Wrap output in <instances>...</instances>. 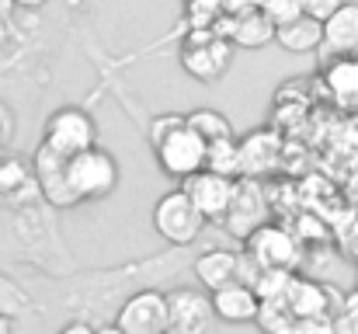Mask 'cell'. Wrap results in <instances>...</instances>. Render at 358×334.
<instances>
[{"mask_svg":"<svg viewBox=\"0 0 358 334\" xmlns=\"http://www.w3.org/2000/svg\"><path fill=\"white\" fill-rule=\"evenodd\" d=\"M66 185L80 202H98V199H108L115 188H119V164L108 150L101 146H91V150H80L73 157H66Z\"/></svg>","mask_w":358,"mask_h":334,"instance_id":"obj_1","label":"cell"},{"mask_svg":"<svg viewBox=\"0 0 358 334\" xmlns=\"http://www.w3.org/2000/svg\"><path fill=\"white\" fill-rule=\"evenodd\" d=\"M153 230L171 244V247H188L202 237L206 230V216L199 213V206L192 202V195L185 188H171L157 199L153 213H150Z\"/></svg>","mask_w":358,"mask_h":334,"instance_id":"obj_2","label":"cell"},{"mask_svg":"<svg viewBox=\"0 0 358 334\" xmlns=\"http://www.w3.org/2000/svg\"><path fill=\"white\" fill-rule=\"evenodd\" d=\"M234 46L220 39L213 28H192L185 46H181V70L195 77L199 84H216L230 70Z\"/></svg>","mask_w":358,"mask_h":334,"instance_id":"obj_3","label":"cell"},{"mask_svg":"<svg viewBox=\"0 0 358 334\" xmlns=\"http://www.w3.org/2000/svg\"><path fill=\"white\" fill-rule=\"evenodd\" d=\"M150 146H153L157 167H160L164 174L178 178V181H185V178H192L195 171L206 167V139H202L188 122L174 125L171 132H164V136L153 139Z\"/></svg>","mask_w":358,"mask_h":334,"instance_id":"obj_4","label":"cell"},{"mask_svg":"<svg viewBox=\"0 0 358 334\" xmlns=\"http://www.w3.org/2000/svg\"><path fill=\"white\" fill-rule=\"evenodd\" d=\"M112 324L122 334H167V293L153 286L132 289L119 303Z\"/></svg>","mask_w":358,"mask_h":334,"instance_id":"obj_5","label":"cell"},{"mask_svg":"<svg viewBox=\"0 0 358 334\" xmlns=\"http://www.w3.org/2000/svg\"><path fill=\"white\" fill-rule=\"evenodd\" d=\"M223 226L230 237L247 240L261 223H268V195H264V185L257 178H247L240 174L234 178V192H230V206L223 213Z\"/></svg>","mask_w":358,"mask_h":334,"instance_id":"obj_6","label":"cell"},{"mask_svg":"<svg viewBox=\"0 0 358 334\" xmlns=\"http://www.w3.org/2000/svg\"><path fill=\"white\" fill-rule=\"evenodd\" d=\"M42 143H49L52 150L73 157L80 150H91L98 146V122L91 118V111L84 109H56L45 118V129H42Z\"/></svg>","mask_w":358,"mask_h":334,"instance_id":"obj_7","label":"cell"},{"mask_svg":"<svg viewBox=\"0 0 358 334\" xmlns=\"http://www.w3.org/2000/svg\"><path fill=\"white\" fill-rule=\"evenodd\" d=\"M213 296L199 286H178L167 293V334H213Z\"/></svg>","mask_w":358,"mask_h":334,"instance_id":"obj_8","label":"cell"},{"mask_svg":"<svg viewBox=\"0 0 358 334\" xmlns=\"http://www.w3.org/2000/svg\"><path fill=\"white\" fill-rule=\"evenodd\" d=\"M243 251L261 265V268H282V272H292L303 258L299 251V240L285 230V226H271V223H261L247 240H243Z\"/></svg>","mask_w":358,"mask_h":334,"instance_id":"obj_9","label":"cell"},{"mask_svg":"<svg viewBox=\"0 0 358 334\" xmlns=\"http://www.w3.org/2000/svg\"><path fill=\"white\" fill-rule=\"evenodd\" d=\"M31 174H35V185L42 192V199L52 206V209H70L77 206L70 185H66V153L52 150L49 143H38L35 157H31Z\"/></svg>","mask_w":358,"mask_h":334,"instance_id":"obj_10","label":"cell"},{"mask_svg":"<svg viewBox=\"0 0 358 334\" xmlns=\"http://www.w3.org/2000/svg\"><path fill=\"white\" fill-rule=\"evenodd\" d=\"M181 188L192 195V202L199 206V213L206 216V223H220L227 206H230V192H234V178H223L216 171H195L192 178L181 181Z\"/></svg>","mask_w":358,"mask_h":334,"instance_id":"obj_11","label":"cell"},{"mask_svg":"<svg viewBox=\"0 0 358 334\" xmlns=\"http://www.w3.org/2000/svg\"><path fill=\"white\" fill-rule=\"evenodd\" d=\"M209 296H213L216 321H223V324H254L257 321L261 300H257V293L247 282H227V286H220Z\"/></svg>","mask_w":358,"mask_h":334,"instance_id":"obj_12","label":"cell"},{"mask_svg":"<svg viewBox=\"0 0 358 334\" xmlns=\"http://www.w3.org/2000/svg\"><path fill=\"white\" fill-rule=\"evenodd\" d=\"M358 49V4L345 0L327 21H324V39H320V56H348Z\"/></svg>","mask_w":358,"mask_h":334,"instance_id":"obj_13","label":"cell"},{"mask_svg":"<svg viewBox=\"0 0 358 334\" xmlns=\"http://www.w3.org/2000/svg\"><path fill=\"white\" fill-rule=\"evenodd\" d=\"M331 296H334V286H324V282L292 275L282 303L292 310L296 321L299 317H331Z\"/></svg>","mask_w":358,"mask_h":334,"instance_id":"obj_14","label":"cell"},{"mask_svg":"<svg viewBox=\"0 0 358 334\" xmlns=\"http://www.w3.org/2000/svg\"><path fill=\"white\" fill-rule=\"evenodd\" d=\"M192 275L199 279V286L206 293H216L227 282H237V251L227 247H209L192 261Z\"/></svg>","mask_w":358,"mask_h":334,"instance_id":"obj_15","label":"cell"},{"mask_svg":"<svg viewBox=\"0 0 358 334\" xmlns=\"http://www.w3.org/2000/svg\"><path fill=\"white\" fill-rule=\"evenodd\" d=\"M271 42H275V21L261 7L230 14V46L234 49H264Z\"/></svg>","mask_w":358,"mask_h":334,"instance_id":"obj_16","label":"cell"},{"mask_svg":"<svg viewBox=\"0 0 358 334\" xmlns=\"http://www.w3.org/2000/svg\"><path fill=\"white\" fill-rule=\"evenodd\" d=\"M320 39H324V25L310 14H299L285 25H275V42L285 53H317Z\"/></svg>","mask_w":358,"mask_h":334,"instance_id":"obj_17","label":"cell"},{"mask_svg":"<svg viewBox=\"0 0 358 334\" xmlns=\"http://www.w3.org/2000/svg\"><path fill=\"white\" fill-rule=\"evenodd\" d=\"M275 160H278V139L271 132H250L247 139H240V174L261 178L275 167Z\"/></svg>","mask_w":358,"mask_h":334,"instance_id":"obj_18","label":"cell"},{"mask_svg":"<svg viewBox=\"0 0 358 334\" xmlns=\"http://www.w3.org/2000/svg\"><path fill=\"white\" fill-rule=\"evenodd\" d=\"M327 84H331V91H334L338 102H345V105L358 102V56L355 53H348V56H331Z\"/></svg>","mask_w":358,"mask_h":334,"instance_id":"obj_19","label":"cell"},{"mask_svg":"<svg viewBox=\"0 0 358 334\" xmlns=\"http://www.w3.org/2000/svg\"><path fill=\"white\" fill-rule=\"evenodd\" d=\"M206 171H216L223 178H240V139L223 136L206 143Z\"/></svg>","mask_w":358,"mask_h":334,"instance_id":"obj_20","label":"cell"},{"mask_svg":"<svg viewBox=\"0 0 358 334\" xmlns=\"http://www.w3.org/2000/svg\"><path fill=\"white\" fill-rule=\"evenodd\" d=\"M185 122L209 143V139H223V136H234V122L223 115L220 109H195L185 115Z\"/></svg>","mask_w":358,"mask_h":334,"instance_id":"obj_21","label":"cell"},{"mask_svg":"<svg viewBox=\"0 0 358 334\" xmlns=\"http://www.w3.org/2000/svg\"><path fill=\"white\" fill-rule=\"evenodd\" d=\"M31 307H35L31 293H28L21 282H14L10 275L0 272V314H3V317H21V314H28Z\"/></svg>","mask_w":358,"mask_h":334,"instance_id":"obj_22","label":"cell"},{"mask_svg":"<svg viewBox=\"0 0 358 334\" xmlns=\"http://www.w3.org/2000/svg\"><path fill=\"white\" fill-rule=\"evenodd\" d=\"M254 324H261V331L264 334H292L296 317H292V310H289L282 300H268V303H261Z\"/></svg>","mask_w":358,"mask_h":334,"instance_id":"obj_23","label":"cell"},{"mask_svg":"<svg viewBox=\"0 0 358 334\" xmlns=\"http://www.w3.org/2000/svg\"><path fill=\"white\" fill-rule=\"evenodd\" d=\"M292 275H296V272H282V268H264V272L257 275V282H254L250 289L257 293V300H261V303H268V300H285V289H289Z\"/></svg>","mask_w":358,"mask_h":334,"instance_id":"obj_24","label":"cell"},{"mask_svg":"<svg viewBox=\"0 0 358 334\" xmlns=\"http://www.w3.org/2000/svg\"><path fill=\"white\" fill-rule=\"evenodd\" d=\"M220 14H223V0H185V18L192 28H213Z\"/></svg>","mask_w":358,"mask_h":334,"instance_id":"obj_25","label":"cell"},{"mask_svg":"<svg viewBox=\"0 0 358 334\" xmlns=\"http://www.w3.org/2000/svg\"><path fill=\"white\" fill-rule=\"evenodd\" d=\"M261 11L275 25H285V21H292V18L303 14V0H261Z\"/></svg>","mask_w":358,"mask_h":334,"instance_id":"obj_26","label":"cell"},{"mask_svg":"<svg viewBox=\"0 0 358 334\" xmlns=\"http://www.w3.org/2000/svg\"><path fill=\"white\" fill-rule=\"evenodd\" d=\"M292 334H334V317H299Z\"/></svg>","mask_w":358,"mask_h":334,"instance_id":"obj_27","label":"cell"},{"mask_svg":"<svg viewBox=\"0 0 358 334\" xmlns=\"http://www.w3.org/2000/svg\"><path fill=\"white\" fill-rule=\"evenodd\" d=\"M345 0H303V14H310V18H317L320 25L341 7Z\"/></svg>","mask_w":358,"mask_h":334,"instance_id":"obj_28","label":"cell"},{"mask_svg":"<svg viewBox=\"0 0 358 334\" xmlns=\"http://www.w3.org/2000/svg\"><path fill=\"white\" fill-rule=\"evenodd\" d=\"M56 334H98V324H91V321H84V317H73V321H66Z\"/></svg>","mask_w":358,"mask_h":334,"instance_id":"obj_29","label":"cell"},{"mask_svg":"<svg viewBox=\"0 0 358 334\" xmlns=\"http://www.w3.org/2000/svg\"><path fill=\"white\" fill-rule=\"evenodd\" d=\"M334 334H358V317L355 314L341 310V314L334 317Z\"/></svg>","mask_w":358,"mask_h":334,"instance_id":"obj_30","label":"cell"},{"mask_svg":"<svg viewBox=\"0 0 358 334\" xmlns=\"http://www.w3.org/2000/svg\"><path fill=\"white\" fill-rule=\"evenodd\" d=\"M261 0H223V14H243V11H257Z\"/></svg>","mask_w":358,"mask_h":334,"instance_id":"obj_31","label":"cell"},{"mask_svg":"<svg viewBox=\"0 0 358 334\" xmlns=\"http://www.w3.org/2000/svg\"><path fill=\"white\" fill-rule=\"evenodd\" d=\"M341 307H345L348 314H355V317H358V286L348 293V296H345V300H341Z\"/></svg>","mask_w":358,"mask_h":334,"instance_id":"obj_32","label":"cell"},{"mask_svg":"<svg viewBox=\"0 0 358 334\" xmlns=\"http://www.w3.org/2000/svg\"><path fill=\"white\" fill-rule=\"evenodd\" d=\"M49 0H14V7H24V11H38V7H45Z\"/></svg>","mask_w":358,"mask_h":334,"instance_id":"obj_33","label":"cell"},{"mask_svg":"<svg viewBox=\"0 0 358 334\" xmlns=\"http://www.w3.org/2000/svg\"><path fill=\"white\" fill-rule=\"evenodd\" d=\"M0 334H14V317H3L0 314Z\"/></svg>","mask_w":358,"mask_h":334,"instance_id":"obj_34","label":"cell"},{"mask_svg":"<svg viewBox=\"0 0 358 334\" xmlns=\"http://www.w3.org/2000/svg\"><path fill=\"white\" fill-rule=\"evenodd\" d=\"M14 14V0H0V18H10Z\"/></svg>","mask_w":358,"mask_h":334,"instance_id":"obj_35","label":"cell"},{"mask_svg":"<svg viewBox=\"0 0 358 334\" xmlns=\"http://www.w3.org/2000/svg\"><path fill=\"white\" fill-rule=\"evenodd\" d=\"M98 334H122L115 324H98Z\"/></svg>","mask_w":358,"mask_h":334,"instance_id":"obj_36","label":"cell"},{"mask_svg":"<svg viewBox=\"0 0 358 334\" xmlns=\"http://www.w3.org/2000/svg\"><path fill=\"white\" fill-rule=\"evenodd\" d=\"M3 139H7V129H3V125H0V146H3Z\"/></svg>","mask_w":358,"mask_h":334,"instance_id":"obj_37","label":"cell"},{"mask_svg":"<svg viewBox=\"0 0 358 334\" xmlns=\"http://www.w3.org/2000/svg\"><path fill=\"white\" fill-rule=\"evenodd\" d=\"M66 4H80V0H66Z\"/></svg>","mask_w":358,"mask_h":334,"instance_id":"obj_38","label":"cell"},{"mask_svg":"<svg viewBox=\"0 0 358 334\" xmlns=\"http://www.w3.org/2000/svg\"><path fill=\"white\" fill-rule=\"evenodd\" d=\"M0 164H3V157H0Z\"/></svg>","mask_w":358,"mask_h":334,"instance_id":"obj_39","label":"cell"},{"mask_svg":"<svg viewBox=\"0 0 358 334\" xmlns=\"http://www.w3.org/2000/svg\"><path fill=\"white\" fill-rule=\"evenodd\" d=\"M355 56H358V49H355Z\"/></svg>","mask_w":358,"mask_h":334,"instance_id":"obj_40","label":"cell"}]
</instances>
